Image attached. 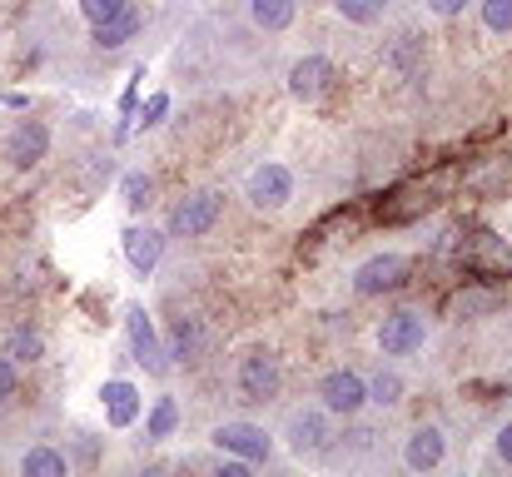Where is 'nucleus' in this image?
<instances>
[{
	"mask_svg": "<svg viewBox=\"0 0 512 477\" xmlns=\"http://www.w3.org/2000/svg\"><path fill=\"white\" fill-rule=\"evenodd\" d=\"M448 184H453V169H433L423 179H408V184H398L378 199V219L383 224H413L448 199Z\"/></svg>",
	"mask_w": 512,
	"mask_h": 477,
	"instance_id": "nucleus-1",
	"label": "nucleus"
},
{
	"mask_svg": "<svg viewBox=\"0 0 512 477\" xmlns=\"http://www.w3.org/2000/svg\"><path fill=\"white\" fill-rule=\"evenodd\" d=\"M458 264L478 279H512V244L493 229H473L458 244Z\"/></svg>",
	"mask_w": 512,
	"mask_h": 477,
	"instance_id": "nucleus-2",
	"label": "nucleus"
},
{
	"mask_svg": "<svg viewBox=\"0 0 512 477\" xmlns=\"http://www.w3.org/2000/svg\"><path fill=\"white\" fill-rule=\"evenodd\" d=\"M234 388H239V403H274L279 388H284V368L269 348H249L239 358V373H234Z\"/></svg>",
	"mask_w": 512,
	"mask_h": 477,
	"instance_id": "nucleus-3",
	"label": "nucleus"
},
{
	"mask_svg": "<svg viewBox=\"0 0 512 477\" xmlns=\"http://www.w3.org/2000/svg\"><path fill=\"white\" fill-rule=\"evenodd\" d=\"M408 259L403 254H373L353 269V294L358 299H378V294H398L408 284Z\"/></svg>",
	"mask_w": 512,
	"mask_h": 477,
	"instance_id": "nucleus-4",
	"label": "nucleus"
},
{
	"mask_svg": "<svg viewBox=\"0 0 512 477\" xmlns=\"http://www.w3.org/2000/svg\"><path fill=\"white\" fill-rule=\"evenodd\" d=\"M125 333H130V358L145 368V373H165L170 368V353H165V338H160V328H155V318L145 314L140 304H130L125 309Z\"/></svg>",
	"mask_w": 512,
	"mask_h": 477,
	"instance_id": "nucleus-5",
	"label": "nucleus"
},
{
	"mask_svg": "<svg viewBox=\"0 0 512 477\" xmlns=\"http://www.w3.org/2000/svg\"><path fill=\"white\" fill-rule=\"evenodd\" d=\"M219 214H224V194L199 189V194H189V199H179V204H174L170 234L174 239H204V234L219 224Z\"/></svg>",
	"mask_w": 512,
	"mask_h": 477,
	"instance_id": "nucleus-6",
	"label": "nucleus"
},
{
	"mask_svg": "<svg viewBox=\"0 0 512 477\" xmlns=\"http://www.w3.org/2000/svg\"><path fill=\"white\" fill-rule=\"evenodd\" d=\"M334 80H339V65H334L329 55H304V60L289 65V95L304 100V105L324 100V95L334 90Z\"/></svg>",
	"mask_w": 512,
	"mask_h": 477,
	"instance_id": "nucleus-7",
	"label": "nucleus"
},
{
	"mask_svg": "<svg viewBox=\"0 0 512 477\" xmlns=\"http://www.w3.org/2000/svg\"><path fill=\"white\" fill-rule=\"evenodd\" d=\"M244 189H249V204L254 209H284L294 199V169L289 164H274V159L269 164H254Z\"/></svg>",
	"mask_w": 512,
	"mask_h": 477,
	"instance_id": "nucleus-8",
	"label": "nucleus"
},
{
	"mask_svg": "<svg viewBox=\"0 0 512 477\" xmlns=\"http://www.w3.org/2000/svg\"><path fill=\"white\" fill-rule=\"evenodd\" d=\"M209 438H214L219 453H234L244 463H269V453H274V438L259 423H219Z\"/></svg>",
	"mask_w": 512,
	"mask_h": 477,
	"instance_id": "nucleus-9",
	"label": "nucleus"
},
{
	"mask_svg": "<svg viewBox=\"0 0 512 477\" xmlns=\"http://www.w3.org/2000/svg\"><path fill=\"white\" fill-rule=\"evenodd\" d=\"M423 343H428V318L413 314V309L388 314L383 328H378V348H383L388 358H408V353H418Z\"/></svg>",
	"mask_w": 512,
	"mask_h": 477,
	"instance_id": "nucleus-10",
	"label": "nucleus"
},
{
	"mask_svg": "<svg viewBox=\"0 0 512 477\" xmlns=\"http://www.w3.org/2000/svg\"><path fill=\"white\" fill-rule=\"evenodd\" d=\"M319 403H324V413H334V418H353V413L368 403V383H363L358 373H348V368H334V373H324V383H319Z\"/></svg>",
	"mask_w": 512,
	"mask_h": 477,
	"instance_id": "nucleus-11",
	"label": "nucleus"
},
{
	"mask_svg": "<svg viewBox=\"0 0 512 477\" xmlns=\"http://www.w3.org/2000/svg\"><path fill=\"white\" fill-rule=\"evenodd\" d=\"M503 309V289H493V279H473V284H463V289H453L448 294V304H443V314L453 318V323H468V318H488Z\"/></svg>",
	"mask_w": 512,
	"mask_h": 477,
	"instance_id": "nucleus-12",
	"label": "nucleus"
},
{
	"mask_svg": "<svg viewBox=\"0 0 512 477\" xmlns=\"http://www.w3.org/2000/svg\"><path fill=\"white\" fill-rule=\"evenodd\" d=\"M120 249H125L130 269H135L140 279H150V274L160 269V259H165V229H155V224H130V229L120 234Z\"/></svg>",
	"mask_w": 512,
	"mask_h": 477,
	"instance_id": "nucleus-13",
	"label": "nucleus"
},
{
	"mask_svg": "<svg viewBox=\"0 0 512 477\" xmlns=\"http://www.w3.org/2000/svg\"><path fill=\"white\" fill-rule=\"evenodd\" d=\"M45 155H50V130H45L40 120H20V125L10 130V140H5L10 169H35Z\"/></svg>",
	"mask_w": 512,
	"mask_h": 477,
	"instance_id": "nucleus-14",
	"label": "nucleus"
},
{
	"mask_svg": "<svg viewBox=\"0 0 512 477\" xmlns=\"http://www.w3.org/2000/svg\"><path fill=\"white\" fill-rule=\"evenodd\" d=\"M100 403H105V423H110V428H130V423L140 418V408H145L140 388L125 383V378H110V383L100 388Z\"/></svg>",
	"mask_w": 512,
	"mask_h": 477,
	"instance_id": "nucleus-15",
	"label": "nucleus"
},
{
	"mask_svg": "<svg viewBox=\"0 0 512 477\" xmlns=\"http://www.w3.org/2000/svg\"><path fill=\"white\" fill-rule=\"evenodd\" d=\"M284 443H289V453H294V458L319 453V448L329 443V423H324V413H294V418H289V428H284Z\"/></svg>",
	"mask_w": 512,
	"mask_h": 477,
	"instance_id": "nucleus-16",
	"label": "nucleus"
},
{
	"mask_svg": "<svg viewBox=\"0 0 512 477\" xmlns=\"http://www.w3.org/2000/svg\"><path fill=\"white\" fill-rule=\"evenodd\" d=\"M443 453H448V443H443V433L428 423V428H413L408 433V443H403V463L413 468V473H433L438 463H443Z\"/></svg>",
	"mask_w": 512,
	"mask_h": 477,
	"instance_id": "nucleus-17",
	"label": "nucleus"
},
{
	"mask_svg": "<svg viewBox=\"0 0 512 477\" xmlns=\"http://www.w3.org/2000/svg\"><path fill=\"white\" fill-rule=\"evenodd\" d=\"M140 25H145V15H140L135 5H125L120 15H110V20L95 25V45H100V50H120V45H130V40L140 35Z\"/></svg>",
	"mask_w": 512,
	"mask_h": 477,
	"instance_id": "nucleus-18",
	"label": "nucleus"
},
{
	"mask_svg": "<svg viewBox=\"0 0 512 477\" xmlns=\"http://www.w3.org/2000/svg\"><path fill=\"white\" fill-rule=\"evenodd\" d=\"M299 15V0H249V20L259 30H289Z\"/></svg>",
	"mask_w": 512,
	"mask_h": 477,
	"instance_id": "nucleus-19",
	"label": "nucleus"
},
{
	"mask_svg": "<svg viewBox=\"0 0 512 477\" xmlns=\"http://www.w3.org/2000/svg\"><path fill=\"white\" fill-rule=\"evenodd\" d=\"M199 343H204V333H199V318H174V328H170V343H165V353H170L174 363H194V353H199Z\"/></svg>",
	"mask_w": 512,
	"mask_h": 477,
	"instance_id": "nucleus-20",
	"label": "nucleus"
},
{
	"mask_svg": "<svg viewBox=\"0 0 512 477\" xmlns=\"http://www.w3.org/2000/svg\"><path fill=\"white\" fill-rule=\"evenodd\" d=\"M20 473H25V477H65V473H70V458L40 443V448H30V453L20 458Z\"/></svg>",
	"mask_w": 512,
	"mask_h": 477,
	"instance_id": "nucleus-21",
	"label": "nucleus"
},
{
	"mask_svg": "<svg viewBox=\"0 0 512 477\" xmlns=\"http://www.w3.org/2000/svg\"><path fill=\"white\" fill-rule=\"evenodd\" d=\"M174 428H179V403L174 398H155V408L145 418V438L150 443H165V438H174Z\"/></svg>",
	"mask_w": 512,
	"mask_h": 477,
	"instance_id": "nucleus-22",
	"label": "nucleus"
},
{
	"mask_svg": "<svg viewBox=\"0 0 512 477\" xmlns=\"http://www.w3.org/2000/svg\"><path fill=\"white\" fill-rule=\"evenodd\" d=\"M120 199H125V209H150L155 204V179L145 174V169H130L125 179H120Z\"/></svg>",
	"mask_w": 512,
	"mask_h": 477,
	"instance_id": "nucleus-23",
	"label": "nucleus"
},
{
	"mask_svg": "<svg viewBox=\"0 0 512 477\" xmlns=\"http://www.w3.org/2000/svg\"><path fill=\"white\" fill-rule=\"evenodd\" d=\"M5 353H10L15 363H40V358H45V338H40L35 328H15L10 343H5Z\"/></svg>",
	"mask_w": 512,
	"mask_h": 477,
	"instance_id": "nucleus-24",
	"label": "nucleus"
},
{
	"mask_svg": "<svg viewBox=\"0 0 512 477\" xmlns=\"http://www.w3.org/2000/svg\"><path fill=\"white\" fill-rule=\"evenodd\" d=\"M334 10H339L348 25H378L383 10H388V0H334Z\"/></svg>",
	"mask_w": 512,
	"mask_h": 477,
	"instance_id": "nucleus-25",
	"label": "nucleus"
},
{
	"mask_svg": "<svg viewBox=\"0 0 512 477\" xmlns=\"http://www.w3.org/2000/svg\"><path fill=\"white\" fill-rule=\"evenodd\" d=\"M418 60H423V40H418V35H403V40L388 50V65H393V70H403V75H413V70H418Z\"/></svg>",
	"mask_w": 512,
	"mask_h": 477,
	"instance_id": "nucleus-26",
	"label": "nucleus"
},
{
	"mask_svg": "<svg viewBox=\"0 0 512 477\" xmlns=\"http://www.w3.org/2000/svg\"><path fill=\"white\" fill-rule=\"evenodd\" d=\"M403 398V378L398 373H378L373 383H368V403H378V408H393Z\"/></svg>",
	"mask_w": 512,
	"mask_h": 477,
	"instance_id": "nucleus-27",
	"label": "nucleus"
},
{
	"mask_svg": "<svg viewBox=\"0 0 512 477\" xmlns=\"http://www.w3.org/2000/svg\"><path fill=\"white\" fill-rule=\"evenodd\" d=\"M483 25L493 35H508L512 30V0H483Z\"/></svg>",
	"mask_w": 512,
	"mask_h": 477,
	"instance_id": "nucleus-28",
	"label": "nucleus"
},
{
	"mask_svg": "<svg viewBox=\"0 0 512 477\" xmlns=\"http://www.w3.org/2000/svg\"><path fill=\"white\" fill-rule=\"evenodd\" d=\"M165 115H170V95L160 90V95L145 100V110L135 115V125H140V130H155V125H165Z\"/></svg>",
	"mask_w": 512,
	"mask_h": 477,
	"instance_id": "nucleus-29",
	"label": "nucleus"
},
{
	"mask_svg": "<svg viewBox=\"0 0 512 477\" xmlns=\"http://www.w3.org/2000/svg\"><path fill=\"white\" fill-rule=\"evenodd\" d=\"M130 0H80V15L90 20V25H100V20H110V15H120Z\"/></svg>",
	"mask_w": 512,
	"mask_h": 477,
	"instance_id": "nucleus-30",
	"label": "nucleus"
},
{
	"mask_svg": "<svg viewBox=\"0 0 512 477\" xmlns=\"http://www.w3.org/2000/svg\"><path fill=\"white\" fill-rule=\"evenodd\" d=\"M15 388H20V363L10 353H0V403H10Z\"/></svg>",
	"mask_w": 512,
	"mask_h": 477,
	"instance_id": "nucleus-31",
	"label": "nucleus"
},
{
	"mask_svg": "<svg viewBox=\"0 0 512 477\" xmlns=\"http://www.w3.org/2000/svg\"><path fill=\"white\" fill-rule=\"evenodd\" d=\"M468 5H473V0H428V10H433V15H443V20H448V15H463Z\"/></svg>",
	"mask_w": 512,
	"mask_h": 477,
	"instance_id": "nucleus-32",
	"label": "nucleus"
},
{
	"mask_svg": "<svg viewBox=\"0 0 512 477\" xmlns=\"http://www.w3.org/2000/svg\"><path fill=\"white\" fill-rule=\"evenodd\" d=\"M493 448H498V463L512 468V423H503V433H498V443H493Z\"/></svg>",
	"mask_w": 512,
	"mask_h": 477,
	"instance_id": "nucleus-33",
	"label": "nucleus"
}]
</instances>
